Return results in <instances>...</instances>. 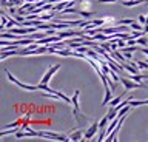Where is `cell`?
I'll use <instances>...</instances> for the list:
<instances>
[{
	"mask_svg": "<svg viewBox=\"0 0 148 142\" xmlns=\"http://www.w3.org/2000/svg\"><path fill=\"white\" fill-rule=\"evenodd\" d=\"M102 48H105V49H106V51H108V53H111V51H113V48H111L110 42H108V43H102Z\"/></svg>",
	"mask_w": 148,
	"mask_h": 142,
	"instance_id": "19",
	"label": "cell"
},
{
	"mask_svg": "<svg viewBox=\"0 0 148 142\" xmlns=\"http://www.w3.org/2000/svg\"><path fill=\"white\" fill-rule=\"evenodd\" d=\"M97 130H100L99 128V123L97 122H94V123H91V127L88 128V130L85 131V134H83V141H90V139H92V136L97 133Z\"/></svg>",
	"mask_w": 148,
	"mask_h": 142,
	"instance_id": "3",
	"label": "cell"
},
{
	"mask_svg": "<svg viewBox=\"0 0 148 142\" xmlns=\"http://www.w3.org/2000/svg\"><path fill=\"white\" fill-rule=\"evenodd\" d=\"M130 26H131V29H133V31H143L142 23H136V22H133V23L130 25Z\"/></svg>",
	"mask_w": 148,
	"mask_h": 142,
	"instance_id": "11",
	"label": "cell"
},
{
	"mask_svg": "<svg viewBox=\"0 0 148 142\" xmlns=\"http://www.w3.org/2000/svg\"><path fill=\"white\" fill-rule=\"evenodd\" d=\"M133 22H134V20H131V19H123V20H119L117 23H119V25H131Z\"/></svg>",
	"mask_w": 148,
	"mask_h": 142,
	"instance_id": "17",
	"label": "cell"
},
{
	"mask_svg": "<svg viewBox=\"0 0 148 142\" xmlns=\"http://www.w3.org/2000/svg\"><path fill=\"white\" fill-rule=\"evenodd\" d=\"M59 68H60V65H59V63H57V65H54V67H51L49 70L46 71V74L43 76V79H42V84H48V82H49V79H51V76H53L54 73L59 70Z\"/></svg>",
	"mask_w": 148,
	"mask_h": 142,
	"instance_id": "4",
	"label": "cell"
},
{
	"mask_svg": "<svg viewBox=\"0 0 148 142\" xmlns=\"http://www.w3.org/2000/svg\"><path fill=\"white\" fill-rule=\"evenodd\" d=\"M79 94H80V91H76V93H74V96H73V105H74V114H76V117L79 119Z\"/></svg>",
	"mask_w": 148,
	"mask_h": 142,
	"instance_id": "5",
	"label": "cell"
},
{
	"mask_svg": "<svg viewBox=\"0 0 148 142\" xmlns=\"http://www.w3.org/2000/svg\"><path fill=\"white\" fill-rule=\"evenodd\" d=\"M117 45H119V48H125V47H127V42H123V40H120V37L117 39Z\"/></svg>",
	"mask_w": 148,
	"mask_h": 142,
	"instance_id": "20",
	"label": "cell"
},
{
	"mask_svg": "<svg viewBox=\"0 0 148 142\" xmlns=\"http://www.w3.org/2000/svg\"><path fill=\"white\" fill-rule=\"evenodd\" d=\"M113 2H117V0H97V3H113Z\"/></svg>",
	"mask_w": 148,
	"mask_h": 142,
	"instance_id": "21",
	"label": "cell"
},
{
	"mask_svg": "<svg viewBox=\"0 0 148 142\" xmlns=\"http://www.w3.org/2000/svg\"><path fill=\"white\" fill-rule=\"evenodd\" d=\"M137 43H140L142 47H148V40H147V37H145V36H142V37H139V39H137Z\"/></svg>",
	"mask_w": 148,
	"mask_h": 142,
	"instance_id": "14",
	"label": "cell"
},
{
	"mask_svg": "<svg viewBox=\"0 0 148 142\" xmlns=\"http://www.w3.org/2000/svg\"><path fill=\"white\" fill-rule=\"evenodd\" d=\"M142 53H145L147 56H148V48H147V47H143V48H142Z\"/></svg>",
	"mask_w": 148,
	"mask_h": 142,
	"instance_id": "23",
	"label": "cell"
},
{
	"mask_svg": "<svg viewBox=\"0 0 148 142\" xmlns=\"http://www.w3.org/2000/svg\"><path fill=\"white\" fill-rule=\"evenodd\" d=\"M120 82L123 84L125 90H136V88H143V85H142V84H139V82H134L133 79L130 80V79H127V77H120Z\"/></svg>",
	"mask_w": 148,
	"mask_h": 142,
	"instance_id": "2",
	"label": "cell"
},
{
	"mask_svg": "<svg viewBox=\"0 0 148 142\" xmlns=\"http://www.w3.org/2000/svg\"><path fill=\"white\" fill-rule=\"evenodd\" d=\"M130 105L131 107H139V105H148V99H145V100H130Z\"/></svg>",
	"mask_w": 148,
	"mask_h": 142,
	"instance_id": "10",
	"label": "cell"
},
{
	"mask_svg": "<svg viewBox=\"0 0 148 142\" xmlns=\"http://www.w3.org/2000/svg\"><path fill=\"white\" fill-rule=\"evenodd\" d=\"M139 23H142V25H148V22H147V17L145 16H139Z\"/></svg>",
	"mask_w": 148,
	"mask_h": 142,
	"instance_id": "18",
	"label": "cell"
},
{
	"mask_svg": "<svg viewBox=\"0 0 148 142\" xmlns=\"http://www.w3.org/2000/svg\"><path fill=\"white\" fill-rule=\"evenodd\" d=\"M136 65L139 67V70H148V62L145 60V62H142V60H139Z\"/></svg>",
	"mask_w": 148,
	"mask_h": 142,
	"instance_id": "13",
	"label": "cell"
},
{
	"mask_svg": "<svg viewBox=\"0 0 148 142\" xmlns=\"http://www.w3.org/2000/svg\"><path fill=\"white\" fill-rule=\"evenodd\" d=\"M117 108H116V107H111V110H110V111H108V114H106V117H108L110 119V121H113V119H116V116H117Z\"/></svg>",
	"mask_w": 148,
	"mask_h": 142,
	"instance_id": "8",
	"label": "cell"
},
{
	"mask_svg": "<svg viewBox=\"0 0 148 142\" xmlns=\"http://www.w3.org/2000/svg\"><path fill=\"white\" fill-rule=\"evenodd\" d=\"M108 122H110V119L106 117V116H105V117L99 122V128H100V131H105V133H106V123H108Z\"/></svg>",
	"mask_w": 148,
	"mask_h": 142,
	"instance_id": "9",
	"label": "cell"
},
{
	"mask_svg": "<svg viewBox=\"0 0 148 142\" xmlns=\"http://www.w3.org/2000/svg\"><path fill=\"white\" fill-rule=\"evenodd\" d=\"M16 130H17V127H12V128H9V130H2V133H0V136H2V137H5L6 134H11V133H16Z\"/></svg>",
	"mask_w": 148,
	"mask_h": 142,
	"instance_id": "12",
	"label": "cell"
},
{
	"mask_svg": "<svg viewBox=\"0 0 148 142\" xmlns=\"http://www.w3.org/2000/svg\"><path fill=\"white\" fill-rule=\"evenodd\" d=\"M123 56L127 57L128 60H131V53H130V51H123Z\"/></svg>",
	"mask_w": 148,
	"mask_h": 142,
	"instance_id": "22",
	"label": "cell"
},
{
	"mask_svg": "<svg viewBox=\"0 0 148 142\" xmlns=\"http://www.w3.org/2000/svg\"><path fill=\"white\" fill-rule=\"evenodd\" d=\"M3 71H5V74H6V77H8V80L9 82H12V84H16L17 86H20L22 90H28V91H34V90H39V86L37 85H28V84H22L20 80H17L16 77H14L11 73H9L6 68H3Z\"/></svg>",
	"mask_w": 148,
	"mask_h": 142,
	"instance_id": "1",
	"label": "cell"
},
{
	"mask_svg": "<svg viewBox=\"0 0 148 142\" xmlns=\"http://www.w3.org/2000/svg\"><path fill=\"white\" fill-rule=\"evenodd\" d=\"M123 70H127V71H130L131 74H137V71H139V67L137 65H125L123 63Z\"/></svg>",
	"mask_w": 148,
	"mask_h": 142,
	"instance_id": "6",
	"label": "cell"
},
{
	"mask_svg": "<svg viewBox=\"0 0 148 142\" xmlns=\"http://www.w3.org/2000/svg\"><path fill=\"white\" fill-rule=\"evenodd\" d=\"M143 33H145V34H148V25L145 26V28H143Z\"/></svg>",
	"mask_w": 148,
	"mask_h": 142,
	"instance_id": "24",
	"label": "cell"
},
{
	"mask_svg": "<svg viewBox=\"0 0 148 142\" xmlns=\"http://www.w3.org/2000/svg\"><path fill=\"white\" fill-rule=\"evenodd\" d=\"M120 99H122V96H117V97L111 99V100H110V105H111V107H116V105L120 102Z\"/></svg>",
	"mask_w": 148,
	"mask_h": 142,
	"instance_id": "15",
	"label": "cell"
},
{
	"mask_svg": "<svg viewBox=\"0 0 148 142\" xmlns=\"http://www.w3.org/2000/svg\"><path fill=\"white\" fill-rule=\"evenodd\" d=\"M69 137H71L69 141H80V137H82V133H80V131H77V133H74V134H71Z\"/></svg>",
	"mask_w": 148,
	"mask_h": 142,
	"instance_id": "16",
	"label": "cell"
},
{
	"mask_svg": "<svg viewBox=\"0 0 148 142\" xmlns=\"http://www.w3.org/2000/svg\"><path fill=\"white\" fill-rule=\"evenodd\" d=\"M110 100H111V88L106 86V88H105V99H103V102H102V105L110 104Z\"/></svg>",
	"mask_w": 148,
	"mask_h": 142,
	"instance_id": "7",
	"label": "cell"
}]
</instances>
